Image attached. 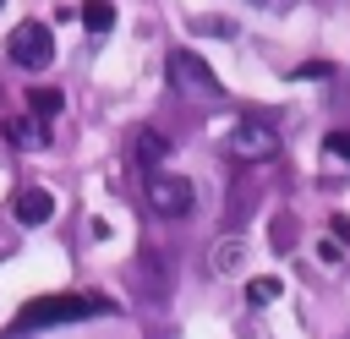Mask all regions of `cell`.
<instances>
[{
	"instance_id": "e0dca14e",
	"label": "cell",
	"mask_w": 350,
	"mask_h": 339,
	"mask_svg": "<svg viewBox=\"0 0 350 339\" xmlns=\"http://www.w3.org/2000/svg\"><path fill=\"white\" fill-rule=\"evenodd\" d=\"M0 5H5V0H0Z\"/></svg>"
},
{
	"instance_id": "5bb4252c",
	"label": "cell",
	"mask_w": 350,
	"mask_h": 339,
	"mask_svg": "<svg viewBox=\"0 0 350 339\" xmlns=\"http://www.w3.org/2000/svg\"><path fill=\"white\" fill-rule=\"evenodd\" d=\"M273 246H279V252L295 246V224H290V219H273Z\"/></svg>"
},
{
	"instance_id": "7c38bea8",
	"label": "cell",
	"mask_w": 350,
	"mask_h": 339,
	"mask_svg": "<svg viewBox=\"0 0 350 339\" xmlns=\"http://www.w3.org/2000/svg\"><path fill=\"white\" fill-rule=\"evenodd\" d=\"M273 295H279V279H273V273H262V279L246 284V301H252V306H268Z\"/></svg>"
},
{
	"instance_id": "6da1fadb",
	"label": "cell",
	"mask_w": 350,
	"mask_h": 339,
	"mask_svg": "<svg viewBox=\"0 0 350 339\" xmlns=\"http://www.w3.org/2000/svg\"><path fill=\"white\" fill-rule=\"evenodd\" d=\"M104 312H115L109 295H33L16 306V328H60V323L104 317Z\"/></svg>"
},
{
	"instance_id": "9c48e42d",
	"label": "cell",
	"mask_w": 350,
	"mask_h": 339,
	"mask_svg": "<svg viewBox=\"0 0 350 339\" xmlns=\"http://www.w3.org/2000/svg\"><path fill=\"white\" fill-rule=\"evenodd\" d=\"M82 27L88 33H109L115 27V5L109 0H82Z\"/></svg>"
},
{
	"instance_id": "277c9868",
	"label": "cell",
	"mask_w": 350,
	"mask_h": 339,
	"mask_svg": "<svg viewBox=\"0 0 350 339\" xmlns=\"http://www.w3.org/2000/svg\"><path fill=\"white\" fill-rule=\"evenodd\" d=\"M191 202H197V186L186 180V175H148V208L159 213V219H186L191 213Z\"/></svg>"
},
{
	"instance_id": "2e32d148",
	"label": "cell",
	"mask_w": 350,
	"mask_h": 339,
	"mask_svg": "<svg viewBox=\"0 0 350 339\" xmlns=\"http://www.w3.org/2000/svg\"><path fill=\"white\" fill-rule=\"evenodd\" d=\"M252 5H262V11H290V0H252Z\"/></svg>"
},
{
	"instance_id": "4fadbf2b",
	"label": "cell",
	"mask_w": 350,
	"mask_h": 339,
	"mask_svg": "<svg viewBox=\"0 0 350 339\" xmlns=\"http://www.w3.org/2000/svg\"><path fill=\"white\" fill-rule=\"evenodd\" d=\"M290 77H295V82H306V77H334V66H328V60H306V66H295Z\"/></svg>"
},
{
	"instance_id": "7a4b0ae2",
	"label": "cell",
	"mask_w": 350,
	"mask_h": 339,
	"mask_svg": "<svg viewBox=\"0 0 350 339\" xmlns=\"http://www.w3.org/2000/svg\"><path fill=\"white\" fill-rule=\"evenodd\" d=\"M5 55H11L22 71H44V66L55 60V38H49V27H44V22H22V27H11Z\"/></svg>"
},
{
	"instance_id": "8992f818",
	"label": "cell",
	"mask_w": 350,
	"mask_h": 339,
	"mask_svg": "<svg viewBox=\"0 0 350 339\" xmlns=\"http://www.w3.org/2000/svg\"><path fill=\"white\" fill-rule=\"evenodd\" d=\"M11 219H16V224H49V219H55V197H49L44 186H22V191L11 197Z\"/></svg>"
},
{
	"instance_id": "3957f363",
	"label": "cell",
	"mask_w": 350,
	"mask_h": 339,
	"mask_svg": "<svg viewBox=\"0 0 350 339\" xmlns=\"http://www.w3.org/2000/svg\"><path fill=\"white\" fill-rule=\"evenodd\" d=\"M170 82H175L180 93H191V98H224L219 77H213L208 60L191 55V49H170Z\"/></svg>"
},
{
	"instance_id": "8fae6325",
	"label": "cell",
	"mask_w": 350,
	"mask_h": 339,
	"mask_svg": "<svg viewBox=\"0 0 350 339\" xmlns=\"http://www.w3.org/2000/svg\"><path fill=\"white\" fill-rule=\"evenodd\" d=\"M60 104H66V98H60L55 87H38V93H27V109H33V120H55V115H60Z\"/></svg>"
},
{
	"instance_id": "30bf717a",
	"label": "cell",
	"mask_w": 350,
	"mask_h": 339,
	"mask_svg": "<svg viewBox=\"0 0 350 339\" xmlns=\"http://www.w3.org/2000/svg\"><path fill=\"white\" fill-rule=\"evenodd\" d=\"M164 153H170V142H164V137H159L153 126H142V131H137V159H142V164L153 170V164H159Z\"/></svg>"
},
{
	"instance_id": "52a82bcc",
	"label": "cell",
	"mask_w": 350,
	"mask_h": 339,
	"mask_svg": "<svg viewBox=\"0 0 350 339\" xmlns=\"http://www.w3.org/2000/svg\"><path fill=\"white\" fill-rule=\"evenodd\" d=\"M5 142H16V148H44L49 131H44L38 120H27V115H11V120H5Z\"/></svg>"
},
{
	"instance_id": "ba28073f",
	"label": "cell",
	"mask_w": 350,
	"mask_h": 339,
	"mask_svg": "<svg viewBox=\"0 0 350 339\" xmlns=\"http://www.w3.org/2000/svg\"><path fill=\"white\" fill-rule=\"evenodd\" d=\"M241 257H246V246L230 235V241H219V246L208 252V268H213V273H235V268H241Z\"/></svg>"
},
{
	"instance_id": "9a60e30c",
	"label": "cell",
	"mask_w": 350,
	"mask_h": 339,
	"mask_svg": "<svg viewBox=\"0 0 350 339\" xmlns=\"http://www.w3.org/2000/svg\"><path fill=\"white\" fill-rule=\"evenodd\" d=\"M334 159H350V131H328V142H323Z\"/></svg>"
},
{
	"instance_id": "5b68a950",
	"label": "cell",
	"mask_w": 350,
	"mask_h": 339,
	"mask_svg": "<svg viewBox=\"0 0 350 339\" xmlns=\"http://www.w3.org/2000/svg\"><path fill=\"white\" fill-rule=\"evenodd\" d=\"M224 148H230V159H241V164H268V159L279 153V131L262 126V120H241V126L224 137Z\"/></svg>"
}]
</instances>
